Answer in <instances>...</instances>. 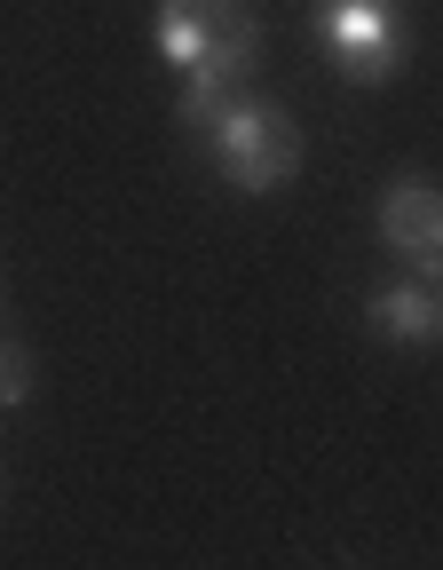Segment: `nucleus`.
<instances>
[{
    "mask_svg": "<svg viewBox=\"0 0 443 570\" xmlns=\"http://www.w3.org/2000/svg\"><path fill=\"white\" fill-rule=\"evenodd\" d=\"M183 127L206 135V151L222 167V183L230 190H285L293 175H302V127H293L277 104H254L238 88H222V80H190L183 96Z\"/></svg>",
    "mask_w": 443,
    "mask_h": 570,
    "instance_id": "1",
    "label": "nucleus"
},
{
    "mask_svg": "<svg viewBox=\"0 0 443 570\" xmlns=\"http://www.w3.org/2000/svg\"><path fill=\"white\" fill-rule=\"evenodd\" d=\"M159 56L183 71V80L238 88L262 63V17L246 0H167L159 9Z\"/></svg>",
    "mask_w": 443,
    "mask_h": 570,
    "instance_id": "2",
    "label": "nucleus"
},
{
    "mask_svg": "<svg viewBox=\"0 0 443 570\" xmlns=\"http://www.w3.org/2000/svg\"><path fill=\"white\" fill-rule=\"evenodd\" d=\"M317 40L356 88H381L404 71V9L396 0H317Z\"/></svg>",
    "mask_w": 443,
    "mask_h": 570,
    "instance_id": "3",
    "label": "nucleus"
},
{
    "mask_svg": "<svg viewBox=\"0 0 443 570\" xmlns=\"http://www.w3.org/2000/svg\"><path fill=\"white\" fill-rule=\"evenodd\" d=\"M381 238L420 269V277H443V198H435V183H396L388 198H381Z\"/></svg>",
    "mask_w": 443,
    "mask_h": 570,
    "instance_id": "4",
    "label": "nucleus"
},
{
    "mask_svg": "<svg viewBox=\"0 0 443 570\" xmlns=\"http://www.w3.org/2000/svg\"><path fill=\"white\" fill-rule=\"evenodd\" d=\"M364 317H373L381 341L427 348V341L443 333V294H435V277H404V285H381V294L364 302Z\"/></svg>",
    "mask_w": 443,
    "mask_h": 570,
    "instance_id": "5",
    "label": "nucleus"
},
{
    "mask_svg": "<svg viewBox=\"0 0 443 570\" xmlns=\"http://www.w3.org/2000/svg\"><path fill=\"white\" fill-rule=\"evenodd\" d=\"M32 396V348L24 341H0V412H17Z\"/></svg>",
    "mask_w": 443,
    "mask_h": 570,
    "instance_id": "6",
    "label": "nucleus"
},
{
    "mask_svg": "<svg viewBox=\"0 0 443 570\" xmlns=\"http://www.w3.org/2000/svg\"><path fill=\"white\" fill-rule=\"evenodd\" d=\"M0 499H9V475H0Z\"/></svg>",
    "mask_w": 443,
    "mask_h": 570,
    "instance_id": "7",
    "label": "nucleus"
}]
</instances>
